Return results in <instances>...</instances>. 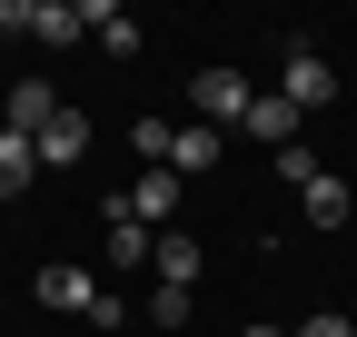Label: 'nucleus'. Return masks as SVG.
Segmentation results:
<instances>
[{"label": "nucleus", "instance_id": "12", "mask_svg": "<svg viewBox=\"0 0 357 337\" xmlns=\"http://www.w3.org/2000/svg\"><path fill=\"white\" fill-rule=\"evenodd\" d=\"M30 179H40V149H30L20 130H0V198H20Z\"/></svg>", "mask_w": 357, "mask_h": 337}, {"label": "nucleus", "instance_id": "15", "mask_svg": "<svg viewBox=\"0 0 357 337\" xmlns=\"http://www.w3.org/2000/svg\"><path fill=\"white\" fill-rule=\"evenodd\" d=\"M129 139H139V159H149V168H169V139H178V130H169V119H139Z\"/></svg>", "mask_w": 357, "mask_h": 337}, {"label": "nucleus", "instance_id": "18", "mask_svg": "<svg viewBox=\"0 0 357 337\" xmlns=\"http://www.w3.org/2000/svg\"><path fill=\"white\" fill-rule=\"evenodd\" d=\"M238 337H288V327H238Z\"/></svg>", "mask_w": 357, "mask_h": 337}, {"label": "nucleus", "instance_id": "19", "mask_svg": "<svg viewBox=\"0 0 357 337\" xmlns=\"http://www.w3.org/2000/svg\"><path fill=\"white\" fill-rule=\"evenodd\" d=\"M0 40H10V30H0Z\"/></svg>", "mask_w": 357, "mask_h": 337}, {"label": "nucleus", "instance_id": "16", "mask_svg": "<svg viewBox=\"0 0 357 337\" xmlns=\"http://www.w3.org/2000/svg\"><path fill=\"white\" fill-rule=\"evenodd\" d=\"M268 159H278V179H288V189H307V179H318V159H307L298 139H288V149H268Z\"/></svg>", "mask_w": 357, "mask_h": 337}, {"label": "nucleus", "instance_id": "10", "mask_svg": "<svg viewBox=\"0 0 357 337\" xmlns=\"http://www.w3.org/2000/svg\"><path fill=\"white\" fill-rule=\"evenodd\" d=\"M238 139H258V149H288V139H298V109H288V100H248V130H238Z\"/></svg>", "mask_w": 357, "mask_h": 337}, {"label": "nucleus", "instance_id": "2", "mask_svg": "<svg viewBox=\"0 0 357 337\" xmlns=\"http://www.w3.org/2000/svg\"><path fill=\"white\" fill-rule=\"evenodd\" d=\"M248 100H258V90H248L238 70H199V79H189V109H199V130H218V139H229V130H248Z\"/></svg>", "mask_w": 357, "mask_h": 337}, {"label": "nucleus", "instance_id": "14", "mask_svg": "<svg viewBox=\"0 0 357 337\" xmlns=\"http://www.w3.org/2000/svg\"><path fill=\"white\" fill-rule=\"evenodd\" d=\"M149 318H159L169 337H189V288H159V298H149Z\"/></svg>", "mask_w": 357, "mask_h": 337}, {"label": "nucleus", "instance_id": "13", "mask_svg": "<svg viewBox=\"0 0 357 337\" xmlns=\"http://www.w3.org/2000/svg\"><path fill=\"white\" fill-rule=\"evenodd\" d=\"M149 248H159V228H139V219H109V258H119V268H149Z\"/></svg>", "mask_w": 357, "mask_h": 337}, {"label": "nucleus", "instance_id": "9", "mask_svg": "<svg viewBox=\"0 0 357 337\" xmlns=\"http://www.w3.org/2000/svg\"><path fill=\"white\" fill-rule=\"evenodd\" d=\"M298 198H307V228H347V179H337V168H318Z\"/></svg>", "mask_w": 357, "mask_h": 337}, {"label": "nucleus", "instance_id": "8", "mask_svg": "<svg viewBox=\"0 0 357 337\" xmlns=\"http://www.w3.org/2000/svg\"><path fill=\"white\" fill-rule=\"evenodd\" d=\"M30 149H40V168H70V159L89 149V119H79V109H60V119H50V130H40Z\"/></svg>", "mask_w": 357, "mask_h": 337}, {"label": "nucleus", "instance_id": "1", "mask_svg": "<svg viewBox=\"0 0 357 337\" xmlns=\"http://www.w3.org/2000/svg\"><path fill=\"white\" fill-rule=\"evenodd\" d=\"M40 308H60V318H89L100 337H119V327H129V308H119V298H109V288L89 278V268H40Z\"/></svg>", "mask_w": 357, "mask_h": 337}, {"label": "nucleus", "instance_id": "11", "mask_svg": "<svg viewBox=\"0 0 357 337\" xmlns=\"http://www.w3.org/2000/svg\"><path fill=\"white\" fill-rule=\"evenodd\" d=\"M169 168H178V179H208V168H218V130H199V119H189V130L169 139Z\"/></svg>", "mask_w": 357, "mask_h": 337}, {"label": "nucleus", "instance_id": "6", "mask_svg": "<svg viewBox=\"0 0 357 337\" xmlns=\"http://www.w3.org/2000/svg\"><path fill=\"white\" fill-rule=\"evenodd\" d=\"M79 30H100V50H109V60H129V50H139V20H129V10H109V0H79Z\"/></svg>", "mask_w": 357, "mask_h": 337}, {"label": "nucleus", "instance_id": "4", "mask_svg": "<svg viewBox=\"0 0 357 337\" xmlns=\"http://www.w3.org/2000/svg\"><path fill=\"white\" fill-rule=\"evenodd\" d=\"M0 30H30V40H79V0H0Z\"/></svg>", "mask_w": 357, "mask_h": 337}, {"label": "nucleus", "instance_id": "7", "mask_svg": "<svg viewBox=\"0 0 357 337\" xmlns=\"http://www.w3.org/2000/svg\"><path fill=\"white\" fill-rule=\"evenodd\" d=\"M149 268H159V288H189V278H199V238H189V228H159Z\"/></svg>", "mask_w": 357, "mask_h": 337}, {"label": "nucleus", "instance_id": "3", "mask_svg": "<svg viewBox=\"0 0 357 337\" xmlns=\"http://www.w3.org/2000/svg\"><path fill=\"white\" fill-rule=\"evenodd\" d=\"M278 100L307 119V109H337V70L318 60V50H307V40H298V50H288V79H278Z\"/></svg>", "mask_w": 357, "mask_h": 337}, {"label": "nucleus", "instance_id": "5", "mask_svg": "<svg viewBox=\"0 0 357 337\" xmlns=\"http://www.w3.org/2000/svg\"><path fill=\"white\" fill-rule=\"evenodd\" d=\"M50 119H60V90H50V79H20V90H10V109H0V130H20V139H40V130H50Z\"/></svg>", "mask_w": 357, "mask_h": 337}, {"label": "nucleus", "instance_id": "17", "mask_svg": "<svg viewBox=\"0 0 357 337\" xmlns=\"http://www.w3.org/2000/svg\"><path fill=\"white\" fill-rule=\"evenodd\" d=\"M288 337H357V327H347L337 308H318V318H307V327H288Z\"/></svg>", "mask_w": 357, "mask_h": 337}]
</instances>
